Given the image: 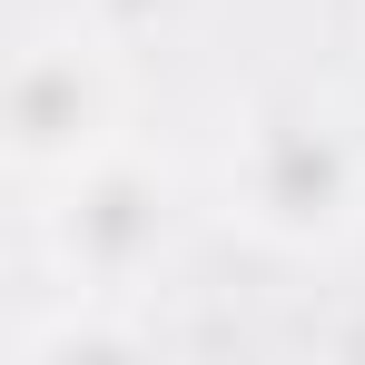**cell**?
<instances>
[{
	"mask_svg": "<svg viewBox=\"0 0 365 365\" xmlns=\"http://www.w3.org/2000/svg\"><path fill=\"white\" fill-rule=\"evenodd\" d=\"M109 128V50L89 30H40L10 69V158L40 168H89Z\"/></svg>",
	"mask_w": 365,
	"mask_h": 365,
	"instance_id": "7a4b0ae2",
	"label": "cell"
},
{
	"mask_svg": "<svg viewBox=\"0 0 365 365\" xmlns=\"http://www.w3.org/2000/svg\"><path fill=\"white\" fill-rule=\"evenodd\" d=\"M227 197L247 207V227L257 237H336L346 227V207H356V148H346V128L316 119V109H267V119L247 128V158Z\"/></svg>",
	"mask_w": 365,
	"mask_h": 365,
	"instance_id": "6da1fadb",
	"label": "cell"
}]
</instances>
